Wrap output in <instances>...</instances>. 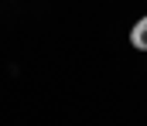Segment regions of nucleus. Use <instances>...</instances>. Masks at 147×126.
<instances>
[{"instance_id": "nucleus-1", "label": "nucleus", "mask_w": 147, "mask_h": 126, "mask_svg": "<svg viewBox=\"0 0 147 126\" xmlns=\"http://www.w3.org/2000/svg\"><path fill=\"white\" fill-rule=\"evenodd\" d=\"M130 44H134L137 51H147V14L130 27Z\"/></svg>"}]
</instances>
